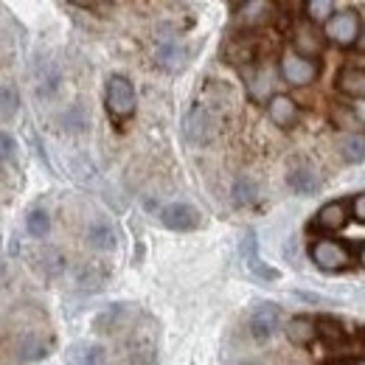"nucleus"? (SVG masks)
Returning <instances> with one entry per match:
<instances>
[{"label":"nucleus","instance_id":"nucleus-1","mask_svg":"<svg viewBox=\"0 0 365 365\" xmlns=\"http://www.w3.org/2000/svg\"><path fill=\"white\" fill-rule=\"evenodd\" d=\"M104 107H107V115L115 121V124H124L127 118L135 115L138 107V96L135 88L127 76H110L107 79V88H104Z\"/></svg>","mask_w":365,"mask_h":365},{"label":"nucleus","instance_id":"nucleus-2","mask_svg":"<svg viewBox=\"0 0 365 365\" xmlns=\"http://www.w3.org/2000/svg\"><path fill=\"white\" fill-rule=\"evenodd\" d=\"M48 357V343L37 334H14L0 343V365H31Z\"/></svg>","mask_w":365,"mask_h":365},{"label":"nucleus","instance_id":"nucleus-3","mask_svg":"<svg viewBox=\"0 0 365 365\" xmlns=\"http://www.w3.org/2000/svg\"><path fill=\"white\" fill-rule=\"evenodd\" d=\"M360 31H363V20H360V14H357L354 9L334 11V14L326 20V26H323V37L331 40L334 46H343V48L357 46Z\"/></svg>","mask_w":365,"mask_h":365},{"label":"nucleus","instance_id":"nucleus-4","mask_svg":"<svg viewBox=\"0 0 365 365\" xmlns=\"http://www.w3.org/2000/svg\"><path fill=\"white\" fill-rule=\"evenodd\" d=\"M278 73L287 85L307 88L320 76V65L318 59H307V56H298L295 51H284L278 59Z\"/></svg>","mask_w":365,"mask_h":365},{"label":"nucleus","instance_id":"nucleus-5","mask_svg":"<svg viewBox=\"0 0 365 365\" xmlns=\"http://www.w3.org/2000/svg\"><path fill=\"white\" fill-rule=\"evenodd\" d=\"M222 127V118L217 110H211L208 104H194L185 115V135L194 143H208L214 140Z\"/></svg>","mask_w":365,"mask_h":365},{"label":"nucleus","instance_id":"nucleus-6","mask_svg":"<svg viewBox=\"0 0 365 365\" xmlns=\"http://www.w3.org/2000/svg\"><path fill=\"white\" fill-rule=\"evenodd\" d=\"M309 259L315 267L326 270V273H340L351 264V250L340 239H318L309 247Z\"/></svg>","mask_w":365,"mask_h":365},{"label":"nucleus","instance_id":"nucleus-7","mask_svg":"<svg viewBox=\"0 0 365 365\" xmlns=\"http://www.w3.org/2000/svg\"><path fill=\"white\" fill-rule=\"evenodd\" d=\"M247 329H250V337L256 343H267L275 331L281 329V309L275 307L273 301H262L253 307L250 318H247Z\"/></svg>","mask_w":365,"mask_h":365},{"label":"nucleus","instance_id":"nucleus-8","mask_svg":"<svg viewBox=\"0 0 365 365\" xmlns=\"http://www.w3.org/2000/svg\"><path fill=\"white\" fill-rule=\"evenodd\" d=\"M323 48H326V37H323V31H320L318 26L301 20V23L292 29V51H295L298 56L315 59V56L323 53Z\"/></svg>","mask_w":365,"mask_h":365},{"label":"nucleus","instance_id":"nucleus-9","mask_svg":"<svg viewBox=\"0 0 365 365\" xmlns=\"http://www.w3.org/2000/svg\"><path fill=\"white\" fill-rule=\"evenodd\" d=\"M160 222H163V228L178 230V233H188V230L200 228L202 217H200V211H197L194 205H188V202H172V205H166V208L160 211Z\"/></svg>","mask_w":365,"mask_h":365},{"label":"nucleus","instance_id":"nucleus-10","mask_svg":"<svg viewBox=\"0 0 365 365\" xmlns=\"http://www.w3.org/2000/svg\"><path fill=\"white\" fill-rule=\"evenodd\" d=\"M242 259H245L247 270L256 275V278H262V281H278L281 278V273L275 267H270L267 262H262L259 242H256V233L253 230H245V236H242Z\"/></svg>","mask_w":365,"mask_h":365},{"label":"nucleus","instance_id":"nucleus-11","mask_svg":"<svg viewBox=\"0 0 365 365\" xmlns=\"http://www.w3.org/2000/svg\"><path fill=\"white\" fill-rule=\"evenodd\" d=\"M275 6L273 3H264V0H247V3H239L236 6V23L242 29H262L273 20Z\"/></svg>","mask_w":365,"mask_h":365},{"label":"nucleus","instance_id":"nucleus-12","mask_svg":"<svg viewBox=\"0 0 365 365\" xmlns=\"http://www.w3.org/2000/svg\"><path fill=\"white\" fill-rule=\"evenodd\" d=\"M267 115H270V121H273L275 127L289 130V127L298 124V118H301V107H298L295 98H289V96H284V93H275L273 98L267 101Z\"/></svg>","mask_w":365,"mask_h":365},{"label":"nucleus","instance_id":"nucleus-13","mask_svg":"<svg viewBox=\"0 0 365 365\" xmlns=\"http://www.w3.org/2000/svg\"><path fill=\"white\" fill-rule=\"evenodd\" d=\"M185 59H188V51L182 46L178 37H163L158 48H155V62L163 68V71H169V73H178L185 68Z\"/></svg>","mask_w":365,"mask_h":365},{"label":"nucleus","instance_id":"nucleus-14","mask_svg":"<svg viewBox=\"0 0 365 365\" xmlns=\"http://www.w3.org/2000/svg\"><path fill=\"white\" fill-rule=\"evenodd\" d=\"M59 82H62V76H59L56 62L40 56V59L34 62V82H31L37 96H40V98H53L56 91H59Z\"/></svg>","mask_w":365,"mask_h":365},{"label":"nucleus","instance_id":"nucleus-15","mask_svg":"<svg viewBox=\"0 0 365 365\" xmlns=\"http://www.w3.org/2000/svg\"><path fill=\"white\" fill-rule=\"evenodd\" d=\"M349 220H351V214H349V205L346 202H326L318 214H315L312 225H315V230H323V233H334V230L346 228Z\"/></svg>","mask_w":365,"mask_h":365},{"label":"nucleus","instance_id":"nucleus-16","mask_svg":"<svg viewBox=\"0 0 365 365\" xmlns=\"http://www.w3.org/2000/svg\"><path fill=\"white\" fill-rule=\"evenodd\" d=\"M287 185H289L295 194H301V197H312V194L320 191V178L312 166L298 163V166H292V169L287 172Z\"/></svg>","mask_w":365,"mask_h":365},{"label":"nucleus","instance_id":"nucleus-17","mask_svg":"<svg viewBox=\"0 0 365 365\" xmlns=\"http://www.w3.org/2000/svg\"><path fill=\"white\" fill-rule=\"evenodd\" d=\"M245 82H247V93L256 101H270L273 98V82H270V71L264 65H256L250 71H245Z\"/></svg>","mask_w":365,"mask_h":365},{"label":"nucleus","instance_id":"nucleus-18","mask_svg":"<svg viewBox=\"0 0 365 365\" xmlns=\"http://www.w3.org/2000/svg\"><path fill=\"white\" fill-rule=\"evenodd\" d=\"M88 245L98 253H110L115 250L118 245V236H115V228L107 222V220H96L91 228H88Z\"/></svg>","mask_w":365,"mask_h":365},{"label":"nucleus","instance_id":"nucleus-19","mask_svg":"<svg viewBox=\"0 0 365 365\" xmlns=\"http://www.w3.org/2000/svg\"><path fill=\"white\" fill-rule=\"evenodd\" d=\"M287 340L292 346H309L315 337H318V329H315V320L307 318V315H298V318H289L287 323Z\"/></svg>","mask_w":365,"mask_h":365},{"label":"nucleus","instance_id":"nucleus-20","mask_svg":"<svg viewBox=\"0 0 365 365\" xmlns=\"http://www.w3.org/2000/svg\"><path fill=\"white\" fill-rule=\"evenodd\" d=\"M337 91L349 98L365 101V68H343L337 76Z\"/></svg>","mask_w":365,"mask_h":365},{"label":"nucleus","instance_id":"nucleus-21","mask_svg":"<svg viewBox=\"0 0 365 365\" xmlns=\"http://www.w3.org/2000/svg\"><path fill=\"white\" fill-rule=\"evenodd\" d=\"M340 158L351 166L365 160V130L363 133H349L340 138Z\"/></svg>","mask_w":365,"mask_h":365},{"label":"nucleus","instance_id":"nucleus-22","mask_svg":"<svg viewBox=\"0 0 365 365\" xmlns=\"http://www.w3.org/2000/svg\"><path fill=\"white\" fill-rule=\"evenodd\" d=\"M104 363V349L93 343H76L68 349V365H101Z\"/></svg>","mask_w":365,"mask_h":365},{"label":"nucleus","instance_id":"nucleus-23","mask_svg":"<svg viewBox=\"0 0 365 365\" xmlns=\"http://www.w3.org/2000/svg\"><path fill=\"white\" fill-rule=\"evenodd\" d=\"M256 197H259V185L250 175H239L233 180V202L236 205H250V202H256Z\"/></svg>","mask_w":365,"mask_h":365},{"label":"nucleus","instance_id":"nucleus-24","mask_svg":"<svg viewBox=\"0 0 365 365\" xmlns=\"http://www.w3.org/2000/svg\"><path fill=\"white\" fill-rule=\"evenodd\" d=\"M331 121H334V127H340V130L363 133V121H360V115H357L351 107H343V104L331 107Z\"/></svg>","mask_w":365,"mask_h":365},{"label":"nucleus","instance_id":"nucleus-25","mask_svg":"<svg viewBox=\"0 0 365 365\" xmlns=\"http://www.w3.org/2000/svg\"><path fill=\"white\" fill-rule=\"evenodd\" d=\"M20 110V93L14 85H0V121H11Z\"/></svg>","mask_w":365,"mask_h":365},{"label":"nucleus","instance_id":"nucleus-26","mask_svg":"<svg viewBox=\"0 0 365 365\" xmlns=\"http://www.w3.org/2000/svg\"><path fill=\"white\" fill-rule=\"evenodd\" d=\"M304 14H307V23L326 26V20L334 14V3L331 0H309V3H304Z\"/></svg>","mask_w":365,"mask_h":365},{"label":"nucleus","instance_id":"nucleus-27","mask_svg":"<svg viewBox=\"0 0 365 365\" xmlns=\"http://www.w3.org/2000/svg\"><path fill=\"white\" fill-rule=\"evenodd\" d=\"M124 315H127V307L124 304H113L107 312H101L96 318V331H115L118 323L124 320Z\"/></svg>","mask_w":365,"mask_h":365},{"label":"nucleus","instance_id":"nucleus-28","mask_svg":"<svg viewBox=\"0 0 365 365\" xmlns=\"http://www.w3.org/2000/svg\"><path fill=\"white\" fill-rule=\"evenodd\" d=\"M26 228H29V233H31L34 239H43V236H48V233H51V217H48V211H43V208L29 211Z\"/></svg>","mask_w":365,"mask_h":365},{"label":"nucleus","instance_id":"nucleus-29","mask_svg":"<svg viewBox=\"0 0 365 365\" xmlns=\"http://www.w3.org/2000/svg\"><path fill=\"white\" fill-rule=\"evenodd\" d=\"M315 329H318V337H323L326 343H343L346 340V329L331 318L315 320Z\"/></svg>","mask_w":365,"mask_h":365},{"label":"nucleus","instance_id":"nucleus-30","mask_svg":"<svg viewBox=\"0 0 365 365\" xmlns=\"http://www.w3.org/2000/svg\"><path fill=\"white\" fill-rule=\"evenodd\" d=\"M11 155H14V140H11L9 133H0V166L9 163Z\"/></svg>","mask_w":365,"mask_h":365},{"label":"nucleus","instance_id":"nucleus-31","mask_svg":"<svg viewBox=\"0 0 365 365\" xmlns=\"http://www.w3.org/2000/svg\"><path fill=\"white\" fill-rule=\"evenodd\" d=\"M349 214L357 217V222H365V191L351 200V211H349Z\"/></svg>","mask_w":365,"mask_h":365},{"label":"nucleus","instance_id":"nucleus-32","mask_svg":"<svg viewBox=\"0 0 365 365\" xmlns=\"http://www.w3.org/2000/svg\"><path fill=\"white\" fill-rule=\"evenodd\" d=\"M357 48H360V51L365 53V29L360 31V40H357Z\"/></svg>","mask_w":365,"mask_h":365},{"label":"nucleus","instance_id":"nucleus-33","mask_svg":"<svg viewBox=\"0 0 365 365\" xmlns=\"http://www.w3.org/2000/svg\"><path fill=\"white\" fill-rule=\"evenodd\" d=\"M360 264H363V267H365V245H363V247H360Z\"/></svg>","mask_w":365,"mask_h":365},{"label":"nucleus","instance_id":"nucleus-34","mask_svg":"<svg viewBox=\"0 0 365 365\" xmlns=\"http://www.w3.org/2000/svg\"><path fill=\"white\" fill-rule=\"evenodd\" d=\"M239 365H259V363H253V360H245V363H239Z\"/></svg>","mask_w":365,"mask_h":365},{"label":"nucleus","instance_id":"nucleus-35","mask_svg":"<svg viewBox=\"0 0 365 365\" xmlns=\"http://www.w3.org/2000/svg\"><path fill=\"white\" fill-rule=\"evenodd\" d=\"M354 365H365V360H360V363H354Z\"/></svg>","mask_w":365,"mask_h":365}]
</instances>
